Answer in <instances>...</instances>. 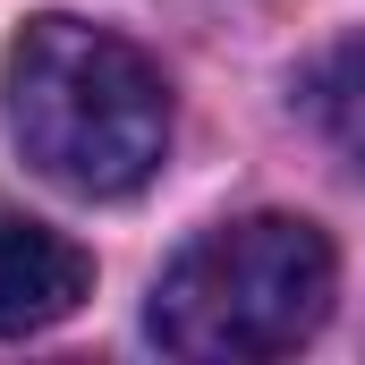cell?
<instances>
[{
  "instance_id": "4",
  "label": "cell",
  "mask_w": 365,
  "mask_h": 365,
  "mask_svg": "<svg viewBox=\"0 0 365 365\" xmlns=\"http://www.w3.org/2000/svg\"><path fill=\"white\" fill-rule=\"evenodd\" d=\"M297 102H306V119H314V136L331 145V153H349L365 170V34L349 43H331L306 77H297Z\"/></svg>"
},
{
  "instance_id": "3",
  "label": "cell",
  "mask_w": 365,
  "mask_h": 365,
  "mask_svg": "<svg viewBox=\"0 0 365 365\" xmlns=\"http://www.w3.org/2000/svg\"><path fill=\"white\" fill-rule=\"evenodd\" d=\"M86 297H93V255L77 238H60L51 221L0 212V340L68 323Z\"/></svg>"
},
{
  "instance_id": "1",
  "label": "cell",
  "mask_w": 365,
  "mask_h": 365,
  "mask_svg": "<svg viewBox=\"0 0 365 365\" xmlns=\"http://www.w3.org/2000/svg\"><path fill=\"white\" fill-rule=\"evenodd\" d=\"M0 110L17 153L68 195H136L170 153L162 68L86 17H26L0 60Z\"/></svg>"
},
{
  "instance_id": "2",
  "label": "cell",
  "mask_w": 365,
  "mask_h": 365,
  "mask_svg": "<svg viewBox=\"0 0 365 365\" xmlns=\"http://www.w3.org/2000/svg\"><path fill=\"white\" fill-rule=\"evenodd\" d=\"M331 289H340V264L314 221L247 212L170 255V272L153 280L145 331L187 365H255L306 349L331 314Z\"/></svg>"
}]
</instances>
